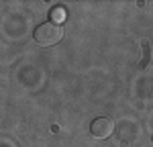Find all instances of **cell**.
<instances>
[{
    "instance_id": "obj_1",
    "label": "cell",
    "mask_w": 153,
    "mask_h": 147,
    "mask_svg": "<svg viewBox=\"0 0 153 147\" xmlns=\"http://www.w3.org/2000/svg\"><path fill=\"white\" fill-rule=\"evenodd\" d=\"M33 39L41 47H53L63 39V24H55L51 21L39 24L35 29V33H33Z\"/></svg>"
},
{
    "instance_id": "obj_2",
    "label": "cell",
    "mask_w": 153,
    "mask_h": 147,
    "mask_svg": "<svg viewBox=\"0 0 153 147\" xmlns=\"http://www.w3.org/2000/svg\"><path fill=\"white\" fill-rule=\"evenodd\" d=\"M90 133L94 135L96 139H108L110 135L114 133V121L106 119V117H100V119H96L90 125Z\"/></svg>"
},
{
    "instance_id": "obj_3",
    "label": "cell",
    "mask_w": 153,
    "mask_h": 147,
    "mask_svg": "<svg viewBox=\"0 0 153 147\" xmlns=\"http://www.w3.org/2000/svg\"><path fill=\"white\" fill-rule=\"evenodd\" d=\"M49 16H51V23L63 24V23H65V19H68V12H65L63 6H53L51 12H49Z\"/></svg>"
}]
</instances>
